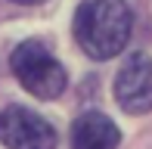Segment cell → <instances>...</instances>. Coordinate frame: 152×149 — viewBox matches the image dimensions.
I'll use <instances>...</instances> for the list:
<instances>
[{"instance_id":"6da1fadb","label":"cell","mask_w":152,"mask_h":149,"mask_svg":"<svg viewBox=\"0 0 152 149\" xmlns=\"http://www.w3.org/2000/svg\"><path fill=\"white\" fill-rule=\"evenodd\" d=\"M134 16L124 0H84L75 12V40L90 59H112L124 50Z\"/></svg>"},{"instance_id":"7a4b0ae2","label":"cell","mask_w":152,"mask_h":149,"mask_svg":"<svg viewBox=\"0 0 152 149\" xmlns=\"http://www.w3.org/2000/svg\"><path fill=\"white\" fill-rule=\"evenodd\" d=\"M10 65H12L16 81L28 93H34L37 99H56L59 93L65 90V84H68L62 62L40 40L19 44L16 50H12V56H10Z\"/></svg>"},{"instance_id":"3957f363","label":"cell","mask_w":152,"mask_h":149,"mask_svg":"<svg viewBox=\"0 0 152 149\" xmlns=\"http://www.w3.org/2000/svg\"><path fill=\"white\" fill-rule=\"evenodd\" d=\"M0 143L6 149H56V131L44 115L10 106L0 112Z\"/></svg>"},{"instance_id":"277c9868","label":"cell","mask_w":152,"mask_h":149,"mask_svg":"<svg viewBox=\"0 0 152 149\" xmlns=\"http://www.w3.org/2000/svg\"><path fill=\"white\" fill-rule=\"evenodd\" d=\"M115 99L130 115H143L152 109V59L146 53H134L121 65L115 78Z\"/></svg>"},{"instance_id":"5b68a950","label":"cell","mask_w":152,"mask_h":149,"mask_svg":"<svg viewBox=\"0 0 152 149\" xmlns=\"http://www.w3.org/2000/svg\"><path fill=\"white\" fill-rule=\"evenodd\" d=\"M121 131L102 112H84L72 127V149H118Z\"/></svg>"},{"instance_id":"8992f818","label":"cell","mask_w":152,"mask_h":149,"mask_svg":"<svg viewBox=\"0 0 152 149\" xmlns=\"http://www.w3.org/2000/svg\"><path fill=\"white\" fill-rule=\"evenodd\" d=\"M12 3H22V6H34V3H44V0H12Z\"/></svg>"}]
</instances>
